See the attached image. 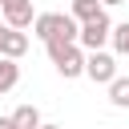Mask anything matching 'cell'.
<instances>
[{
	"label": "cell",
	"instance_id": "cell-3",
	"mask_svg": "<svg viewBox=\"0 0 129 129\" xmlns=\"http://www.w3.org/2000/svg\"><path fill=\"white\" fill-rule=\"evenodd\" d=\"M109 40H113V20H109V12H97L93 20H85V24H81V40H77V44H81L85 52L105 48Z\"/></svg>",
	"mask_w": 129,
	"mask_h": 129
},
{
	"label": "cell",
	"instance_id": "cell-7",
	"mask_svg": "<svg viewBox=\"0 0 129 129\" xmlns=\"http://www.w3.org/2000/svg\"><path fill=\"white\" fill-rule=\"evenodd\" d=\"M16 85H20V64H16L12 56H0V97L12 93Z\"/></svg>",
	"mask_w": 129,
	"mask_h": 129
},
{
	"label": "cell",
	"instance_id": "cell-6",
	"mask_svg": "<svg viewBox=\"0 0 129 129\" xmlns=\"http://www.w3.org/2000/svg\"><path fill=\"white\" fill-rule=\"evenodd\" d=\"M24 52H28V32L8 24V32H4V44H0V56H12V60H20Z\"/></svg>",
	"mask_w": 129,
	"mask_h": 129
},
{
	"label": "cell",
	"instance_id": "cell-10",
	"mask_svg": "<svg viewBox=\"0 0 129 129\" xmlns=\"http://www.w3.org/2000/svg\"><path fill=\"white\" fill-rule=\"evenodd\" d=\"M97 12H105V4H101V0H73V16H77L81 24H85V20H93Z\"/></svg>",
	"mask_w": 129,
	"mask_h": 129
},
{
	"label": "cell",
	"instance_id": "cell-8",
	"mask_svg": "<svg viewBox=\"0 0 129 129\" xmlns=\"http://www.w3.org/2000/svg\"><path fill=\"white\" fill-rule=\"evenodd\" d=\"M109 101H113V109H129V77L109 81Z\"/></svg>",
	"mask_w": 129,
	"mask_h": 129
},
{
	"label": "cell",
	"instance_id": "cell-12",
	"mask_svg": "<svg viewBox=\"0 0 129 129\" xmlns=\"http://www.w3.org/2000/svg\"><path fill=\"white\" fill-rule=\"evenodd\" d=\"M0 129H16V121L12 117H0Z\"/></svg>",
	"mask_w": 129,
	"mask_h": 129
},
{
	"label": "cell",
	"instance_id": "cell-2",
	"mask_svg": "<svg viewBox=\"0 0 129 129\" xmlns=\"http://www.w3.org/2000/svg\"><path fill=\"white\" fill-rule=\"evenodd\" d=\"M44 48H48V60L56 64V73H60L64 81L85 77V48H81L77 40H48Z\"/></svg>",
	"mask_w": 129,
	"mask_h": 129
},
{
	"label": "cell",
	"instance_id": "cell-9",
	"mask_svg": "<svg viewBox=\"0 0 129 129\" xmlns=\"http://www.w3.org/2000/svg\"><path fill=\"white\" fill-rule=\"evenodd\" d=\"M12 121H16V129H40V109L36 105H20L12 113Z\"/></svg>",
	"mask_w": 129,
	"mask_h": 129
},
{
	"label": "cell",
	"instance_id": "cell-15",
	"mask_svg": "<svg viewBox=\"0 0 129 129\" xmlns=\"http://www.w3.org/2000/svg\"><path fill=\"white\" fill-rule=\"evenodd\" d=\"M40 129H64V125H44V121H40Z\"/></svg>",
	"mask_w": 129,
	"mask_h": 129
},
{
	"label": "cell",
	"instance_id": "cell-13",
	"mask_svg": "<svg viewBox=\"0 0 129 129\" xmlns=\"http://www.w3.org/2000/svg\"><path fill=\"white\" fill-rule=\"evenodd\" d=\"M101 4H105V8H117V4H125V0H101Z\"/></svg>",
	"mask_w": 129,
	"mask_h": 129
},
{
	"label": "cell",
	"instance_id": "cell-11",
	"mask_svg": "<svg viewBox=\"0 0 129 129\" xmlns=\"http://www.w3.org/2000/svg\"><path fill=\"white\" fill-rule=\"evenodd\" d=\"M113 48H117V56H129V20L113 24Z\"/></svg>",
	"mask_w": 129,
	"mask_h": 129
},
{
	"label": "cell",
	"instance_id": "cell-4",
	"mask_svg": "<svg viewBox=\"0 0 129 129\" xmlns=\"http://www.w3.org/2000/svg\"><path fill=\"white\" fill-rule=\"evenodd\" d=\"M85 77H89L93 85H109V81L117 77V56L105 52V48H93V52L85 56Z\"/></svg>",
	"mask_w": 129,
	"mask_h": 129
},
{
	"label": "cell",
	"instance_id": "cell-1",
	"mask_svg": "<svg viewBox=\"0 0 129 129\" xmlns=\"http://www.w3.org/2000/svg\"><path fill=\"white\" fill-rule=\"evenodd\" d=\"M32 36H40L44 44L48 40H81V20L73 12H40L32 20Z\"/></svg>",
	"mask_w": 129,
	"mask_h": 129
},
{
	"label": "cell",
	"instance_id": "cell-5",
	"mask_svg": "<svg viewBox=\"0 0 129 129\" xmlns=\"http://www.w3.org/2000/svg\"><path fill=\"white\" fill-rule=\"evenodd\" d=\"M0 16H4V24H12V28H28V24L36 20L32 0H0Z\"/></svg>",
	"mask_w": 129,
	"mask_h": 129
},
{
	"label": "cell",
	"instance_id": "cell-14",
	"mask_svg": "<svg viewBox=\"0 0 129 129\" xmlns=\"http://www.w3.org/2000/svg\"><path fill=\"white\" fill-rule=\"evenodd\" d=\"M4 32H8V24H4V20H0V44H4Z\"/></svg>",
	"mask_w": 129,
	"mask_h": 129
}]
</instances>
